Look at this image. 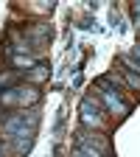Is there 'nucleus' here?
Masks as SVG:
<instances>
[{"mask_svg": "<svg viewBox=\"0 0 140 157\" xmlns=\"http://www.w3.org/2000/svg\"><path fill=\"white\" fill-rule=\"evenodd\" d=\"M34 101H39L36 87L17 84V87H9V90L0 93V104L3 107H25V104H34Z\"/></svg>", "mask_w": 140, "mask_h": 157, "instance_id": "f257e3e1", "label": "nucleus"}, {"mask_svg": "<svg viewBox=\"0 0 140 157\" xmlns=\"http://www.w3.org/2000/svg\"><path fill=\"white\" fill-rule=\"evenodd\" d=\"M81 115H84V124H101V115H98V101L93 98H84L81 101Z\"/></svg>", "mask_w": 140, "mask_h": 157, "instance_id": "f03ea898", "label": "nucleus"}, {"mask_svg": "<svg viewBox=\"0 0 140 157\" xmlns=\"http://www.w3.org/2000/svg\"><path fill=\"white\" fill-rule=\"evenodd\" d=\"M14 65L17 67H34V59H28V56H14Z\"/></svg>", "mask_w": 140, "mask_h": 157, "instance_id": "7ed1b4c3", "label": "nucleus"}, {"mask_svg": "<svg viewBox=\"0 0 140 157\" xmlns=\"http://www.w3.org/2000/svg\"><path fill=\"white\" fill-rule=\"evenodd\" d=\"M126 78H129V84H132V87H137V90H140V76H134L132 70H126Z\"/></svg>", "mask_w": 140, "mask_h": 157, "instance_id": "20e7f679", "label": "nucleus"}, {"mask_svg": "<svg viewBox=\"0 0 140 157\" xmlns=\"http://www.w3.org/2000/svg\"><path fill=\"white\" fill-rule=\"evenodd\" d=\"M132 9H134V14H140V0H137V3H134Z\"/></svg>", "mask_w": 140, "mask_h": 157, "instance_id": "39448f33", "label": "nucleus"}, {"mask_svg": "<svg viewBox=\"0 0 140 157\" xmlns=\"http://www.w3.org/2000/svg\"><path fill=\"white\" fill-rule=\"evenodd\" d=\"M134 56H137V62H140V45H137V48H134Z\"/></svg>", "mask_w": 140, "mask_h": 157, "instance_id": "423d86ee", "label": "nucleus"}, {"mask_svg": "<svg viewBox=\"0 0 140 157\" xmlns=\"http://www.w3.org/2000/svg\"><path fill=\"white\" fill-rule=\"evenodd\" d=\"M0 154H3V137H0Z\"/></svg>", "mask_w": 140, "mask_h": 157, "instance_id": "0eeeda50", "label": "nucleus"}]
</instances>
